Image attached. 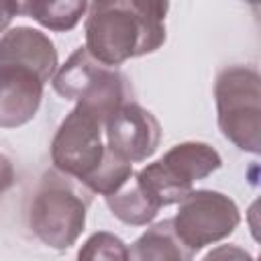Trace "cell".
I'll return each mask as SVG.
<instances>
[{
    "label": "cell",
    "instance_id": "obj_11",
    "mask_svg": "<svg viewBox=\"0 0 261 261\" xmlns=\"http://www.w3.org/2000/svg\"><path fill=\"white\" fill-rule=\"evenodd\" d=\"M128 261H194V251L179 241L171 218H165L130 245Z\"/></svg>",
    "mask_w": 261,
    "mask_h": 261
},
{
    "label": "cell",
    "instance_id": "obj_6",
    "mask_svg": "<svg viewBox=\"0 0 261 261\" xmlns=\"http://www.w3.org/2000/svg\"><path fill=\"white\" fill-rule=\"evenodd\" d=\"M171 222L179 241L196 253L232 234L241 222V214L228 196L214 190H192L179 202V210Z\"/></svg>",
    "mask_w": 261,
    "mask_h": 261
},
{
    "label": "cell",
    "instance_id": "obj_2",
    "mask_svg": "<svg viewBox=\"0 0 261 261\" xmlns=\"http://www.w3.org/2000/svg\"><path fill=\"white\" fill-rule=\"evenodd\" d=\"M92 192L73 177L51 169L33 194L29 226L43 245L57 251L69 249L84 232Z\"/></svg>",
    "mask_w": 261,
    "mask_h": 261
},
{
    "label": "cell",
    "instance_id": "obj_12",
    "mask_svg": "<svg viewBox=\"0 0 261 261\" xmlns=\"http://www.w3.org/2000/svg\"><path fill=\"white\" fill-rule=\"evenodd\" d=\"M106 206L120 222L130 226H145L159 212L155 202L147 196V192L135 179V173L118 192H114L112 196H106Z\"/></svg>",
    "mask_w": 261,
    "mask_h": 261
},
{
    "label": "cell",
    "instance_id": "obj_1",
    "mask_svg": "<svg viewBox=\"0 0 261 261\" xmlns=\"http://www.w3.org/2000/svg\"><path fill=\"white\" fill-rule=\"evenodd\" d=\"M167 10L169 4L157 0L92 2L88 4L84 49L108 67L153 53L165 43Z\"/></svg>",
    "mask_w": 261,
    "mask_h": 261
},
{
    "label": "cell",
    "instance_id": "obj_18",
    "mask_svg": "<svg viewBox=\"0 0 261 261\" xmlns=\"http://www.w3.org/2000/svg\"><path fill=\"white\" fill-rule=\"evenodd\" d=\"M14 184V167L8 157L0 153V194H4Z\"/></svg>",
    "mask_w": 261,
    "mask_h": 261
},
{
    "label": "cell",
    "instance_id": "obj_13",
    "mask_svg": "<svg viewBox=\"0 0 261 261\" xmlns=\"http://www.w3.org/2000/svg\"><path fill=\"white\" fill-rule=\"evenodd\" d=\"M88 12L86 0H55V2H41L29 0L22 2V14L37 20L41 27L49 31H71L82 16Z\"/></svg>",
    "mask_w": 261,
    "mask_h": 261
},
{
    "label": "cell",
    "instance_id": "obj_9",
    "mask_svg": "<svg viewBox=\"0 0 261 261\" xmlns=\"http://www.w3.org/2000/svg\"><path fill=\"white\" fill-rule=\"evenodd\" d=\"M0 65H18L49 82L57 71V51L53 41L31 27H16L0 39Z\"/></svg>",
    "mask_w": 261,
    "mask_h": 261
},
{
    "label": "cell",
    "instance_id": "obj_7",
    "mask_svg": "<svg viewBox=\"0 0 261 261\" xmlns=\"http://www.w3.org/2000/svg\"><path fill=\"white\" fill-rule=\"evenodd\" d=\"M106 147L128 163L149 159L161 141L159 120L137 102L122 104L106 122Z\"/></svg>",
    "mask_w": 261,
    "mask_h": 261
},
{
    "label": "cell",
    "instance_id": "obj_15",
    "mask_svg": "<svg viewBox=\"0 0 261 261\" xmlns=\"http://www.w3.org/2000/svg\"><path fill=\"white\" fill-rule=\"evenodd\" d=\"M77 261H128V247L112 232H94L77 251Z\"/></svg>",
    "mask_w": 261,
    "mask_h": 261
},
{
    "label": "cell",
    "instance_id": "obj_14",
    "mask_svg": "<svg viewBox=\"0 0 261 261\" xmlns=\"http://www.w3.org/2000/svg\"><path fill=\"white\" fill-rule=\"evenodd\" d=\"M130 175H133V163L116 157L106 147V155H104L102 163L98 165V169L88 179L82 181V186L92 194L112 196L130 179Z\"/></svg>",
    "mask_w": 261,
    "mask_h": 261
},
{
    "label": "cell",
    "instance_id": "obj_8",
    "mask_svg": "<svg viewBox=\"0 0 261 261\" xmlns=\"http://www.w3.org/2000/svg\"><path fill=\"white\" fill-rule=\"evenodd\" d=\"M45 82L31 69L0 65V128L31 122L41 106Z\"/></svg>",
    "mask_w": 261,
    "mask_h": 261
},
{
    "label": "cell",
    "instance_id": "obj_4",
    "mask_svg": "<svg viewBox=\"0 0 261 261\" xmlns=\"http://www.w3.org/2000/svg\"><path fill=\"white\" fill-rule=\"evenodd\" d=\"M218 126L241 151H261V77L253 67H224L214 84Z\"/></svg>",
    "mask_w": 261,
    "mask_h": 261
},
{
    "label": "cell",
    "instance_id": "obj_3",
    "mask_svg": "<svg viewBox=\"0 0 261 261\" xmlns=\"http://www.w3.org/2000/svg\"><path fill=\"white\" fill-rule=\"evenodd\" d=\"M53 90L63 100H73L104 122L128 100L130 86L118 67L96 61L84 47L75 49L51 77Z\"/></svg>",
    "mask_w": 261,
    "mask_h": 261
},
{
    "label": "cell",
    "instance_id": "obj_5",
    "mask_svg": "<svg viewBox=\"0 0 261 261\" xmlns=\"http://www.w3.org/2000/svg\"><path fill=\"white\" fill-rule=\"evenodd\" d=\"M102 133L104 120L82 104H75L51 141V161L55 169L80 184L88 179L106 155Z\"/></svg>",
    "mask_w": 261,
    "mask_h": 261
},
{
    "label": "cell",
    "instance_id": "obj_10",
    "mask_svg": "<svg viewBox=\"0 0 261 261\" xmlns=\"http://www.w3.org/2000/svg\"><path fill=\"white\" fill-rule=\"evenodd\" d=\"M157 161L163 167V171L186 190H192L194 181L206 179L212 171H216L222 165L218 151L198 141L173 145Z\"/></svg>",
    "mask_w": 261,
    "mask_h": 261
},
{
    "label": "cell",
    "instance_id": "obj_17",
    "mask_svg": "<svg viewBox=\"0 0 261 261\" xmlns=\"http://www.w3.org/2000/svg\"><path fill=\"white\" fill-rule=\"evenodd\" d=\"M22 14V2H10V0H0V33L10 24V20Z\"/></svg>",
    "mask_w": 261,
    "mask_h": 261
},
{
    "label": "cell",
    "instance_id": "obj_16",
    "mask_svg": "<svg viewBox=\"0 0 261 261\" xmlns=\"http://www.w3.org/2000/svg\"><path fill=\"white\" fill-rule=\"evenodd\" d=\"M202 261H255V259L251 253H247L237 245H220L212 249Z\"/></svg>",
    "mask_w": 261,
    "mask_h": 261
}]
</instances>
